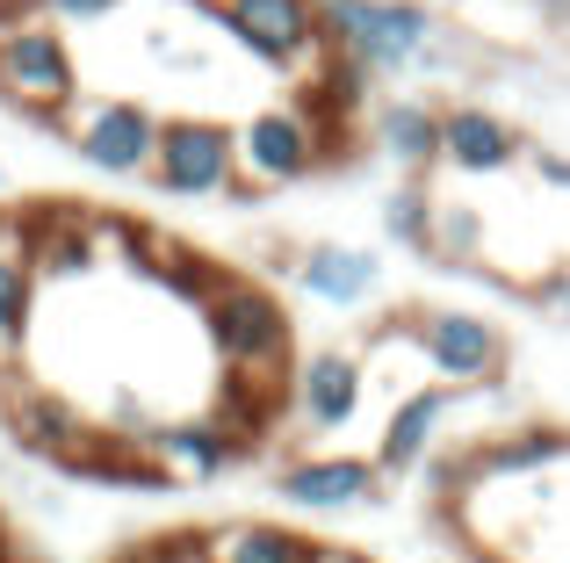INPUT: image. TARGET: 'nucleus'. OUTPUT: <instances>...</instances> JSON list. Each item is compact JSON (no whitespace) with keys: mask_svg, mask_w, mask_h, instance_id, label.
I'll use <instances>...</instances> for the list:
<instances>
[{"mask_svg":"<svg viewBox=\"0 0 570 563\" xmlns=\"http://www.w3.org/2000/svg\"><path fill=\"white\" fill-rule=\"evenodd\" d=\"M318 22H325V51L347 58L368 80L376 72H404L441 37L426 0H318Z\"/></svg>","mask_w":570,"mask_h":563,"instance_id":"f257e3e1","label":"nucleus"},{"mask_svg":"<svg viewBox=\"0 0 570 563\" xmlns=\"http://www.w3.org/2000/svg\"><path fill=\"white\" fill-rule=\"evenodd\" d=\"M203 318H209V347L224 354L238 383H267L282 362H289V339H296V318L282 310L275 289L261 282H209L203 289Z\"/></svg>","mask_w":570,"mask_h":563,"instance_id":"f03ea898","label":"nucleus"},{"mask_svg":"<svg viewBox=\"0 0 570 563\" xmlns=\"http://www.w3.org/2000/svg\"><path fill=\"white\" fill-rule=\"evenodd\" d=\"M0 101L37 116V124H58L80 101V66H72V43L58 37L51 14L0 29Z\"/></svg>","mask_w":570,"mask_h":563,"instance_id":"7ed1b4c3","label":"nucleus"},{"mask_svg":"<svg viewBox=\"0 0 570 563\" xmlns=\"http://www.w3.org/2000/svg\"><path fill=\"white\" fill-rule=\"evenodd\" d=\"M232 152H238L232 196H267V188H296L311 167H325L333 138L318 130V116L304 101H282V109L246 116V130H232Z\"/></svg>","mask_w":570,"mask_h":563,"instance_id":"20e7f679","label":"nucleus"},{"mask_svg":"<svg viewBox=\"0 0 570 563\" xmlns=\"http://www.w3.org/2000/svg\"><path fill=\"white\" fill-rule=\"evenodd\" d=\"M66 145L87 159L95 174L109 181H145L153 174V152H159V116L130 95H80L66 116H58Z\"/></svg>","mask_w":570,"mask_h":563,"instance_id":"39448f33","label":"nucleus"},{"mask_svg":"<svg viewBox=\"0 0 570 563\" xmlns=\"http://www.w3.org/2000/svg\"><path fill=\"white\" fill-rule=\"evenodd\" d=\"M217 8V22L232 29L238 43H246L253 58H267V66L282 72H325V22H318V0H209Z\"/></svg>","mask_w":570,"mask_h":563,"instance_id":"423d86ee","label":"nucleus"},{"mask_svg":"<svg viewBox=\"0 0 570 563\" xmlns=\"http://www.w3.org/2000/svg\"><path fill=\"white\" fill-rule=\"evenodd\" d=\"M145 181L159 196H232L238 181V152H232V130L217 116H159V152Z\"/></svg>","mask_w":570,"mask_h":563,"instance_id":"0eeeda50","label":"nucleus"},{"mask_svg":"<svg viewBox=\"0 0 570 563\" xmlns=\"http://www.w3.org/2000/svg\"><path fill=\"white\" fill-rule=\"evenodd\" d=\"M419 362L433 383H455V391H484L505 376V333L476 310H419L412 318Z\"/></svg>","mask_w":570,"mask_h":563,"instance_id":"6e6552de","label":"nucleus"},{"mask_svg":"<svg viewBox=\"0 0 570 563\" xmlns=\"http://www.w3.org/2000/svg\"><path fill=\"white\" fill-rule=\"evenodd\" d=\"M455 412H462L455 383H412L404 397H390V419H383V441H376V470H383V477L419 470L433 448H441V434H448Z\"/></svg>","mask_w":570,"mask_h":563,"instance_id":"1a4fd4ad","label":"nucleus"},{"mask_svg":"<svg viewBox=\"0 0 570 563\" xmlns=\"http://www.w3.org/2000/svg\"><path fill=\"white\" fill-rule=\"evenodd\" d=\"M275 492L304 513H347L383 498V470L376 455H296V463L275 470Z\"/></svg>","mask_w":570,"mask_h":563,"instance_id":"9d476101","label":"nucleus"},{"mask_svg":"<svg viewBox=\"0 0 570 563\" xmlns=\"http://www.w3.org/2000/svg\"><path fill=\"white\" fill-rule=\"evenodd\" d=\"M362 405H368L362 354H347V347H318L311 354L304 376H296V426L318 434V441H333V434H347V426L362 419Z\"/></svg>","mask_w":570,"mask_h":563,"instance_id":"9b49d317","label":"nucleus"},{"mask_svg":"<svg viewBox=\"0 0 570 563\" xmlns=\"http://www.w3.org/2000/svg\"><path fill=\"white\" fill-rule=\"evenodd\" d=\"M520 159V130L484 101H455L441 109V167L455 174H505Z\"/></svg>","mask_w":570,"mask_h":563,"instance_id":"f8f14e48","label":"nucleus"},{"mask_svg":"<svg viewBox=\"0 0 570 563\" xmlns=\"http://www.w3.org/2000/svg\"><path fill=\"white\" fill-rule=\"evenodd\" d=\"M8 434L29 455H51V463H72L87 448V419L43 383H8Z\"/></svg>","mask_w":570,"mask_h":563,"instance_id":"ddd939ff","label":"nucleus"},{"mask_svg":"<svg viewBox=\"0 0 570 563\" xmlns=\"http://www.w3.org/2000/svg\"><path fill=\"white\" fill-rule=\"evenodd\" d=\"M145 448L159 455V470H181L188 484H209V477H224V470L238 463V426H224V419H174V426H159Z\"/></svg>","mask_w":570,"mask_h":563,"instance_id":"4468645a","label":"nucleus"},{"mask_svg":"<svg viewBox=\"0 0 570 563\" xmlns=\"http://www.w3.org/2000/svg\"><path fill=\"white\" fill-rule=\"evenodd\" d=\"M376 145L397 159L404 181H426V174L441 167V109L419 101V95L383 101V109H376Z\"/></svg>","mask_w":570,"mask_h":563,"instance_id":"2eb2a0df","label":"nucleus"},{"mask_svg":"<svg viewBox=\"0 0 570 563\" xmlns=\"http://www.w3.org/2000/svg\"><path fill=\"white\" fill-rule=\"evenodd\" d=\"M376 275H383L376 254H362V246H311V254L296 260V282L333 310H354L368 289H376Z\"/></svg>","mask_w":570,"mask_h":563,"instance_id":"dca6fc26","label":"nucleus"},{"mask_svg":"<svg viewBox=\"0 0 570 563\" xmlns=\"http://www.w3.org/2000/svg\"><path fill=\"white\" fill-rule=\"evenodd\" d=\"M209 563H311V542L296 527L275 521H232V527H203Z\"/></svg>","mask_w":570,"mask_h":563,"instance_id":"f3484780","label":"nucleus"},{"mask_svg":"<svg viewBox=\"0 0 570 563\" xmlns=\"http://www.w3.org/2000/svg\"><path fill=\"white\" fill-rule=\"evenodd\" d=\"M29 304H37V260L0 254V376L14 368V354L29 339Z\"/></svg>","mask_w":570,"mask_h":563,"instance_id":"a211bd4d","label":"nucleus"},{"mask_svg":"<svg viewBox=\"0 0 570 563\" xmlns=\"http://www.w3.org/2000/svg\"><path fill=\"white\" fill-rule=\"evenodd\" d=\"M383 231L404 246V254H433V196L419 181H397L383 203Z\"/></svg>","mask_w":570,"mask_h":563,"instance_id":"6ab92c4d","label":"nucleus"},{"mask_svg":"<svg viewBox=\"0 0 570 563\" xmlns=\"http://www.w3.org/2000/svg\"><path fill=\"white\" fill-rule=\"evenodd\" d=\"M116 563H209V550H203V535H153V542H138V550H124Z\"/></svg>","mask_w":570,"mask_h":563,"instance_id":"aec40b11","label":"nucleus"},{"mask_svg":"<svg viewBox=\"0 0 570 563\" xmlns=\"http://www.w3.org/2000/svg\"><path fill=\"white\" fill-rule=\"evenodd\" d=\"M116 8L124 0H37V14H51V22H109Z\"/></svg>","mask_w":570,"mask_h":563,"instance_id":"412c9836","label":"nucleus"},{"mask_svg":"<svg viewBox=\"0 0 570 563\" xmlns=\"http://www.w3.org/2000/svg\"><path fill=\"white\" fill-rule=\"evenodd\" d=\"M534 304H542V310H557V318H570V275H549L542 289H534Z\"/></svg>","mask_w":570,"mask_h":563,"instance_id":"4be33fe9","label":"nucleus"},{"mask_svg":"<svg viewBox=\"0 0 570 563\" xmlns=\"http://www.w3.org/2000/svg\"><path fill=\"white\" fill-rule=\"evenodd\" d=\"M311 563H376V556H362V550H340V542H311Z\"/></svg>","mask_w":570,"mask_h":563,"instance_id":"5701e85b","label":"nucleus"},{"mask_svg":"<svg viewBox=\"0 0 570 563\" xmlns=\"http://www.w3.org/2000/svg\"><path fill=\"white\" fill-rule=\"evenodd\" d=\"M534 167H542V181H557V188H570V159H549V152H542V159H534Z\"/></svg>","mask_w":570,"mask_h":563,"instance_id":"b1692460","label":"nucleus"},{"mask_svg":"<svg viewBox=\"0 0 570 563\" xmlns=\"http://www.w3.org/2000/svg\"><path fill=\"white\" fill-rule=\"evenodd\" d=\"M0 188H8V174H0Z\"/></svg>","mask_w":570,"mask_h":563,"instance_id":"393cba45","label":"nucleus"},{"mask_svg":"<svg viewBox=\"0 0 570 563\" xmlns=\"http://www.w3.org/2000/svg\"><path fill=\"white\" fill-rule=\"evenodd\" d=\"M0 556H8V542H0Z\"/></svg>","mask_w":570,"mask_h":563,"instance_id":"a878e982","label":"nucleus"}]
</instances>
